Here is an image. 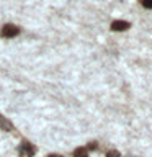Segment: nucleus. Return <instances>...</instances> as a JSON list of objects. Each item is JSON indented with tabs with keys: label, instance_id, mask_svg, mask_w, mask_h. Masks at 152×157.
I'll return each instance as SVG.
<instances>
[{
	"label": "nucleus",
	"instance_id": "39448f33",
	"mask_svg": "<svg viewBox=\"0 0 152 157\" xmlns=\"http://www.w3.org/2000/svg\"><path fill=\"white\" fill-rule=\"evenodd\" d=\"M74 157H88L87 147H77V149L74 151Z\"/></svg>",
	"mask_w": 152,
	"mask_h": 157
},
{
	"label": "nucleus",
	"instance_id": "0eeeda50",
	"mask_svg": "<svg viewBox=\"0 0 152 157\" xmlns=\"http://www.w3.org/2000/svg\"><path fill=\"white\" fill-rule=\"evenodd\" d=\"M106 157H121V155H120V152H118V151H110L106 154Z\"/></svg>",
	"mask_w": 152,
	"mask_h": 157
},
{
	"label": "nucleus",
	"instance_id": "6e6552de",
	"mask_svg": "<svg viewBox=\"0 0 152 157\" xmlns=\"http://www.w3.org/2000/svg\"><path fill=\"white\" fill-rule=\"evenodd\" d=\"M87 149H90V151L97 149V142H90V144H88V147H87Z\"/></svg>",
	"mask_w": 152,
	"mask_h": 157
},
{
	"label": "nucleus",
	"instance_id": "1a4fd4ad",
	"mask_svg": "<svg viewBox=\"0 0 152 157\" xmlns=\"http://www.w3.org/2000/svg\"><path fill=\"white\" fill-rule=\"evenodd\" d=\"M49 157H62V155H57V154H51Z\"/></svg>",
	"mask_w": 152,
	"mask_h": 157
},
{
	"label": "nucleus",
	"instance_id": "20e7f679",
	"mask_svg": "<svg viewBox=\"0 0 152 157\" xmlns=\"http://www.w3.org/2000/svg\"><path fill=\"white\" fill-rule=\"evenodd\" d=\"M0 128H2L3 131H13V124L2 115H0Z\"/></svg>",
	"mask_w": 152,
	"mask_h": 157
},
{
	"label": "nucleus",
	"instance_id": "f03ea898",
	"mask_svg": "<svg viewBox=\"0 0 152 157\" xmlns=\"http://www.w3.org/2000/svg\"><path fill=\"white\" fill-rule=\"evenodd\" d=\"M18 33H20V28L15 26V25H5L2 28V31H0V34L3 38H15Z\"/></svg>",
	"mask_w": 152,
	"mask_h": 157
},
{
	"label": "nucleus",
	"instance_id": "423d86ee",
	"mask_svg": "<svg viewBox=\"0 0 152 157\" xmlns=\"http://www.w3.org/2000/svg\"><path fill=\"white\" fill-rule=\"evenodd\" d=\"M142 7L147 8V10H152V0H141Z\"/></svg>",
	"mask_w": 152,
	"mask_h": 157
},
{
	"label": "nucleus",
	"instance_id": "7ed1b4c3",
	"mask_svg": "<svg viewBox=\"0 0 152 157\" xmlns=\"http://www.w3.org/2000/svg\"><path fill=\"white\" fill-rule=\"evenodd\" d=\"M129 28V23L127 21H123V20H115L111 23V29L113 31H126Z\"/></svg>",
	"mask_w": 152,
	"mask_h": 157
},
{
	"label": "nucleus",
	"instance_id": "f257e3e1",
	"mask_svg": "<svg viewBox=\"0 0 152 157\" xmlns=\"http://www.w3.org/2000/svg\"><path fill=\"white\" fill-rule=\"evenodd\" d=\"M20 155L21 157H33L34 154H36V147H34L33 144H29V142H21V146H20Z\"/></svg>",
	"mask_w": 152,
	"mask_h": 157
}]
</instances>
